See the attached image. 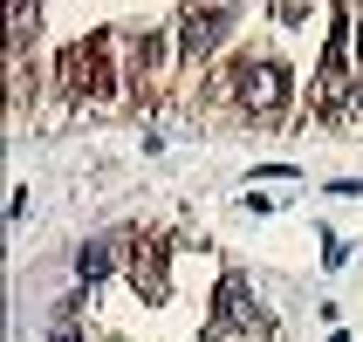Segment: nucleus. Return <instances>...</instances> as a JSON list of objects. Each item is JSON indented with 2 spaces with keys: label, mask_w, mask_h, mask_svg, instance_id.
I'll return each mask as SVG.
<instances>
[{
  "label": "nucleus",
  "mask_w": 363,
  "mask_h": 342,
  "mask_svg": "<svg viewBox=\"0 0 363 342\" xmlns=\"http://www.w3.org/2000/svg\"><path fill=\"white\" fill-rule=\"evenodd\" d=\"M281 96H288V82H281V69H240V103L254 110V117H274L281 110Z\"/></svg>",
  "instance_id": "1"
},
{
  "label": "nucleus",
  "mask_w": 363,
  "mask_h": 342,
  "mask_svg": "<svg viewBox=\"0 0 363 342\" xmlns=\"http://www.w3.org/2000/svg\"><path fill=\"white\" fill-rule=\"evenodd\" d=\"M110 267H117V240H89L76 253V274H82V281H103Z\"/></svg>",
  "instance_id": "2"
}]
</instances>
